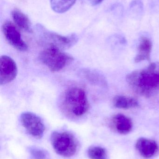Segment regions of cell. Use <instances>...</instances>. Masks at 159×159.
<instances>
[{"mask_svg": "<svg viewBox=\"0 0 159 159\" xmlns=\"http://www.w3.org/2000/svg\"><path fill=\"white\" fill-rule=\"evenodd\" d=\"M62 106L68 113L77 117L81 116L87 112L89 104L86 92L81 88L74 87L63 94Z\"/></svg>", "mask_w": 159, "mask_h": 159, "instance_id": "cell-2", "label": "cell"}, {"mask_svg": "<svg viewBox=\"0 0 159 159\" xmlns=\"http://www.w3.org/2000/svg\"><path fill=\"white\" fill-rule=\"evenodd\" d=\"M21 122L28 133L33 137L40 139L44 135L45 126L40 117L30 112L21 114Z\"/></svg>", "mask_w": 159, "mask_h": 159, "instance_id": "cell-6", "label": "cell"}, {"mask_svg": "<svg viewBox=\"0 0 159 159\" xmlns=\"http://www.w3.org/2000/svg\"><path fill=\"white\" fill-rule=\"evenodd\" d=\"M51 144L56 153L64 157H71L76 153L77 143L75 137L67 132L55 131L51 135Z\"/></svg>", "mask_w": 159, "mask_h": 159, "instance_id": "cell-4", "label": "cell"}, {"mask_svg": "<svg viewBox=\"0 0 159 159\" xmlns=\"http://www.w3.org/2000/svg\"><path fill=\"white\" fill-rule=\"evenodd\" d=\"M113 105L116 108L125 109L134 108L139 106L136 99L123 95L115 96L113 100Z\"/></svg>", "mask_w": 159, "mask_h": 159, "instance_id": "cell-13", "label": "cell"}, {"mask_svg": "<svg viewBox=\"0 0 159 159\" xmlns=\"http://www.w3.org/2000/svg\"><path fill=\"white\" fill-rule=\"evenodd\" d=\"M77 0H50L52 10L58 14L65 13L74 5Z\"/></svg>", "mask_w": 159, "mask_h": 159, "instance_id": "cell-14", "label": "cell"}, {"mask_svg": "<svg viewBox=\"0 0 159 159\" xmlns=\"http://www.w3.org/2000/svg\"><path fill=\"white\" fill-rule=\"evenodd\" d=\"M2 31L8 43L20 51H26L28 46L21 38L20 33L15 24L10 21L4 22L2 26Z\"/></svg>", "mask_w": 159, "mask_h": 159, "instance_id": "cell-7", "label": "cell"}, {"mask_svg": "<svg viewBox=\"0 0 159 159\" xmlns=\"http://www.w3.org/2000/svg\"><path fill=\"white\" fill-rule=\"evenodd\" d=\"M30 153L35 159H44L46 157L45 152L40 149L33 148L31 149Z\"/></svg>", "mask_w": 159, "mask_h": 159, "instance_id": "cell-16", "label": "cell"}, {"mask_svg": "<svg viewBox=\"0 0 159 159\" xmlns=\"http://www.w3.org/2000/svg\"><path fill=\"white\" fill-rule=\"evenodd\" d=\"M152 48V43L151 40L145 36L142 37L138 46V54L134 59L135 62L138 63L143 61H150Z\"/></svg>", "mask_w": 159, "mask_h": 159, "instance_id": "cell-11", "label": "cell"}, {"mask_svg": "<svg viewBox=\"0 0 159 159\" xmlns=\"http://www.w3.org/2000/svg\"><path fill=\"white\" fill-rule=\"evenodd\" d=\"M43 64L52 72L61 70L73 61V57L56 46L49 45L39 56Z\"/></svg>", "mask_w": 159, "mask_h": 159, "instance_id": "cell-3", "label": "cell"}, {"mask_svg": "<svg viewBox=\"0 0 159 159\" xmlns=\"http://www.w3.org/2000/svg\"><path fill=\"white\" fill-rule=\"evenodd\" d=\"M126 80L136 93L150 98L159 93V63H151L143 70L129 74Z\"/></svg>", "mask_w": 159, "mask_h": 159, "instance_id": "cell-1", "label": "cell"}, {"mask_svg": "<svg viewBox=\"0 0 159 159\" xmlns=\"http://www.w3.org/2000/svg\"><path fill=\"white\" fill-rule=\"evenodd\" d=\"M92 6H96L101 3L104 0H86Z\"/></svg>", "mask_w": 159, "mask_h": 159, "instance_id": "cell-17", "label": "cell"}, {"mask_svg": "<svg viewBox=\"0 0 159 159\" xmlns=\"http://www.w3.org/2000/svg\"><path fill=\"white\" fill-rule=\"evenodd\" d=\"M87 155L91 159H107L106 150L103 148L92 146L89 148Z\"/></svg>", "mask_w": 159, "mask_h": 159, "instance_id": "cell-15", "label": "cell"}, {"mask_svg": "<svg viewBox=\"0 0 159 159\" xmlns=\"http://www.w3.org/2000/svg\"><path fill=\"white\" fill-rule=\"evenodd\" d=\"M36 30L39 33L41 39L49 43V45L56 46L59 48H68L73 46L77 41L76 34L62 35L50 31L41 25H36Z\"/></svg>", "mask_w": 159, "mask_h": 159, "instance_id": "cell-5", "label": "cell"}, {"mask_svg": "<svg viewBox=\"0 0 159 159\" xmlns=\"http://www.w3.org/2000/svg\"><path fill=\"white\" fill-rule=\"evenodd\" d=\"M135 147L139 154L145 158L152 157L158 150V146L156 141L145 138H139Z\"/></svg>", "mask_w": 159, "mask_h": 159, "instance_id": "cell-9", "label": "cell"}, {"mask_svg": "<svg viewBox=\"0 0 159 159\" xmlns=\"http://www.w3.org/2000/svg\"><path fill=\"white\" fill-rule=\"evenodd\" d=\"M17 67L15 61L8 56L0 59V84L4 85L13 81L17 75Z\"/></svg>", "mask_w": 159, "mask_h": 159, "instance_id": "cell-8", "label": "cell"}, {"mask_svg": "<svg viewBox=\"0 0 159 159\" xmlns=\"http://www.w3.org/2000/svg\"><path fill=\"white\" fill-rule=\"evenodd\" d=\"M111 128L120 134H128L131 131L133 122L131 120L121 114H117L110 120Z\"/></svg>", "mask_w": 159, "mask_h": 159, "instance_id": "cell-10", "label": "cell"}, {"mask_svg": "<svg viewBox=\"0 0 159 159\" xmlns=\"http://www.w3.org/2000/svg\"><path fill=\"white\" fill-rule=\"evenodd\" d=\"M11 16L15 25L25 31L31 32V24L27 15L17 8H15L11 13Z\"/></svg>", "mask_w": 159, "mask_h": 159, "instance_id": "cell-12", "label": "cell"}]
</instances>
